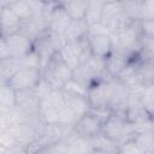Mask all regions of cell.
<instances>
[{
	"label": "cell",
	"mask_w": 154,
	"mask_h": 154,
	"mask_svg": "<svg viewBox=\"0 0 154 154\" xmlns=\"http://www.w3.org/2000/svg\"><path fill=\"white\" fill-rule=\"evenodd\" d=\"M41 77H42V71L40 69L22 67L7 81V83H10L16 90L30 89L37 84Z\"/></svg>",
	"instance_id": "9c48e42d"
},
{
	"label": "cell",
	"mask_w": 154,
	"mask_h": 154,
	"mask_svg": "<svg viewBox=\"0 0 154 154\" xmlns=\"http://www.w3.org/2000/svg\"><path fill=\"white\" fill-rule=\"evenodd\" d=\"M73 70L57 53L46 69L42 70V76L55 90H63L64 84L72 78Z\"/></svg>",
	"instance_id": "277c9868"
},
{
	"label": "cell",
	"mask_w": 154,
	"mask_h": 154,
	"mask_svg": "<svg viewBox=\"0 0 154 154\" xmlns=\"http://www.w3.org/2000/svg\"><path fill=\"white\" fill-rule=\"evenodd\" d=\"M83 64L89 70V72L93 75V77L95 78V81H99V79H103V78H108L109 77L107 75V71H106L105 58L91 54L89 57V59L85 60Z\"/></svg>",
	"instance_id": "d6986e66"
},
{
	"label": "cell",
	"mask_w": 154,
	"mask_h": 154,
	"mask_svg": "<svg viewBox=\"0 0 154 154\" xmlns=\"http://www.w3.org/2000/svg\"><path fill=\"white\" fill-rule=\"evenodd\" d=\"M89 34L90 35H95V34H107V35H111V31L101 22H99V23H95V24L90 25Z\"/></svg>",
	"instance_id": "b9f144b4"
},
{
	"label": "cell",
	"mask_w": 154,
	"mask_h": 154,
	"mask_svg": "<svg viewBox=\"0 0 154 154\" xmlns=\"http://www.w3.org/2000/svg\"><path fill=\"white\" fill-rule=\"evenodd\" d=\"M88 87L83 85L82 83L77 82L76 79L71 78L70 81H67L64 84L63 91L66 94H71V95H79V96H85L88 97Z\"/></svg>",
	"instance_id": "d6a6232c"
},
{
	"label": "cell",
	"mask_w": 154,
	"mask_h": 154,
	"mask_svg": "<svg viewBox=\"0 0 154 154\" xmlns=\"http://www.w3.org/2000/svg\"><path fill=\"white\" fill-rule=\"evenodd\" d=\"M34 89H35V91H36V94H37V96L40 97V100L41 99H43L45 96H47L51 91H53V90H55V89H53V87L46 81V78L42 76L41 78H40V81L37 82V84L34 87Z\"/></svg>",
	"instance_id": "8d00e7d4"
},
{
	"label": "cell",
	"mask_w": 154,
	"mask_h": 154,
	"mask_svg": "<svg viewBox=\"0 0 154 154\" xmlns=\"http://www.w3.org/2000/svg\"><path fill=\"white\" fill-rule=\"evenodd\" d=\"M72 78L76 79L77 82L82 83L83 85L88 87V88H89L94 82H96L95 78L93 77V75L89 72V70L85 67L84 64H81L78 67H76V69L73 70V72H72Z\"/></svg>",
	"instance_id": "4dcf8cb0"
},
{
	"label": "cell",
	"mask_w": 154,
	"mask_h": 154,
	"mask_svg": "<svg viewBox=\"0 0 154 154\" xmlns=\"http://www.w3.org/2000/svg\"><path fill=\"white\" fill-rule=\"evenodd\" d=\"M64 94H65V99H66V105L78 116V118L89 112L90 103L88 101V97L79 96V95H71V94H66V93H64Z\"/></svg>",
	"instance_id": "44dd1931"
},
{
	"label": "cell",
	"mask_w": 154,
	"mask_h": 154,
	"mask_svg": "<svg viewBox=\"0 0 154 154\" xmlns=\"http://www.w3.org/2000/svg\"><path fill=\"white\" fill-rule=\"evenodd\" d=\"M65 38L51 30L43 31L37 38L34 40V49L37 52L41 60V70L46 69L52 58L60 51Z\"/></svg>",
	"instance_id": "7a4b0ae2"
},
{
	"label": "cell",
	"mask_w": 154,
	"mask_h": 154,
	"mask_svg": "<svg viewBox=\"0 0 154 154\" xmlns=\"http://www.w3.org/2000/svg\"><path fill=\"white\" fill-rule=\"evenodd\" d=\"M100 22L111 31V34L125 29L134 23V20L125 14L120 2L105 4Z\"/></svg>",
	"instance_id": "8992f818"
},
{
	"label": "cell",
	"mask_w": 154,
	"mask_h": 154,
	"mask_svg": "<svg viewBox=\"0 0 154 154\" xmlns=\"http://www.w3.org/2000/svg\"><path fill=\"white\" fill-rule=\"evenodd\" d=\"M19 60H20L22 67H34V69H40L41 70V60H40V57H38V54L35 49L30 51L28 54H25Z\"/></svg>",
	"instance_id": "d590c367"
},
{
	"label": "cell",
	"mask_w": 154,
	"mask_h": 154,
	"mask_svg": "<svg viewBox=\"0 0 154 154\" xmlns=\"http://www.w3.org/2000/svg\"><path fill=\"white\" fill-rule=\"evenodd\" d=\"M17 90L7 82L0 83V109H7L16 106Z\"/></svg>",
	"instance_id": "7402d4cb"
},
{
	"label": "cell",
	"mask_w": 154,
	"mask_h": 154,
	"mask_svg": "<svg viewBox=\"0 0 154 154\" xmlns=\"http://www.w3.org/2000/svg\"><path fill=\"white\" fill-rule=\"evenodd\" d=\"M1 37H4L7 43L10 58L20 59L25 54H28L30 51L34 49V41L20 32H16V34H11L8 36H1Z\"/></svg>",
	"instance_id": "30bf717a"
},
{
	"label": "cell",
	"mask_w": 154,
	"mask_h": 154,
	"mask_svg": "<svg viewBox=\"0 0 154 154\" xmlns=\"http://www.w3.org/2000/svg\"><path fill=\"white\" fill-rule=\"evenodd\" d=\"M137 76L143 85H152L154 84V61L153 60H143L138 57L137 65Z\"/></svg>",
	"instance_id": "ffe728a7"
},
{
	"label": "cell",
	"mask_w": 154,
	"mask_h": 154,
	"mask_svg": "<svg viewBox=\"0 0 154 154\" xmlns=\"http://www.w3.org/2000/svg\"><path fill=\"white\" fill-rule=\"evenodd\" d=\"M93 153H119V143L105 136L102 132L91 137Z\"/></svg>",
	"instance_id": "ac0fdd59"
},
{
	"label": "cell",
	"mask_w": 154,
	"mask_h": 154,
	"mask_svg": "<svg viewBox=\"0 0 154 154\" xmlns=\"http://www.w3.org/2000/svg\"><path fill=\"white\" fill-rule=\"evenodd\" d=\"M58 54L72 70H75L93 54L89 48L88 36L79 41H65Z\"/></svg>",
	"instance_id": "3957f363"
},
{
	"label": "cell",
	"mask_w": 154,
	"mask_h": 154,
	"mask_svg": "<svg viewBox=\"0 0 154 154\" xmlns=\"http://www.w3.org/2000/svg\"><path fill=\"white\" fill-rule=\"evenodd\" d=\"M153 18H154V0H146L143 1V7H142V19H153Z\"/></svg>",
	"instance_id": "60d3db41"
},
{
	"label": "cell",
	"mask_w": 154,
	"mask_h": 154,
	"mask_svg": "<svg viewBox=\"0 0 154 154\" xmlns=\"http://www.w3.org/2000/svg\"><path fill=\"white\" fill-rule=\"evenodd\" d=\"M89 112L93 113V114H94L97 119H100L102 123H105V122L112 116V113H113L112 108L108 107V106H106V107H90Z\"/></svg>",
	"instance_id": "74e56055"
},
{
	"label": "cell",
	"mask_w": 154,
	"mask_h": 154,
	"mask_svg": "<svg viewBox=\"0 0 154 154\" xmlns=\"http://www.w3.org/2000/svg\"><path fill=\"white\" fill-rule=\"evenodd\" d=\"M77 119H78V116L67 105H65L64 107L60 108L58 123L64 124V125H67V126H73L75 123L77 122Z\"/></svg>",
	"instance_id": "836d02e7"
},
{
	"label": "cell",
	"mask_w": 154,
	"mask_h": 154,
	"mask_svg": "<svg viewBox=\"0 0 154 154\" xmlns=\"http://www.w3.org/2000/svg\"><path fill=\"white\" fill-rule=\"evenodd\" d=\"M66 105L65 94L63 90H53L40 101V114L46 124L58 123L59 111Z\"/></svg>",
	"instance_id": "52a82bcc"
},
{
	"label": "cell",
	"mask_w": 154,
	"mask_h": 154,
	"mask_svg": "<svg viewBox=\"0 0 154 154\" xmlns=\"http://www.w3.org/2000/svg\"><path fill=\"white\" fill-rule=\"evenodd\" d=\"M19 69H22L19 59H17V58L0 59V79H1V82H7Z\"/></svg>",
	"instance_id": "603a6c76"
},
{
	"label": "cell",
	"mask_w": 154,
	"mask_h": 154,
	"mask_svg": "<svg viewBox=\"0 0 154 154\" xmlns=\"http://www.w3.org/2000/svg\"><path fill=\"white\" fill-rule=\"evenodd\" d=\"M0 23L1 36H8L11 34L19 32L22 19L13 12V10L10 6H4L0 11Z\"/></svg>",
	"instance_id": "5bb4252c"
},
{
	"label": "cell",
	"mask_w": 154,
	"mask_h": 154,
	"mask_svg": "<svg viewBox=\"0 0 154 154\" xmlns=\"http://www.w3.org/2000/svg\"><path fill=\"white\" fill-rule=\"evenodd\" d=\"M6 58H10L8 47H7L5 38L0 37V59H6Z\"/></svg>",
	"instance_id": "7bdbcfd3"
},
{
	"label": "cell",
	"mask_w": 154,
	"mask_h": 154,
	"mask_svg": "<svg viewBox=\"0 0 154 154\" xmlns=\"http://www.w3.org/2000/svg\"><path fill=\"white\" fill-rule=\"evenodd\" d=\"M102 122L97 119L93 113L88 112L79 117L73 125V131L77 135L91 138L102 131Z\"/></svg>",
	"instance_id": "8fae6325"
},
{
	"label": "cell",
	"mask_w": 154,
	"mask_h": 154,
	"mask_svg": "<svg viewBox=\"0 0 154 154\" xmlns=\"http://www.w3.org/2000/svg\"><path fill=\"white\" fill-rule=\"evenodd\" d=\"M150 118H153L152 114L146 109V107L142 103L129 106L126 109V119L131 124H138V123H142Z\"/></svg>",
	"instance_id": "484cf974"
},
{
	"label": "cell",
	"mask_w": 154,
	"mask_h": 154,
	"mask_svg": "<svg viewBox=\"0 0 154 154\" xmlns=\"http://www.w3.org/2000/svg\"><path fill=\"white\" fill-rule=\"evenodd\" d=\"M89 28H90V25L85 18L72 19L70 25L67 26L65 34H64V38H65V41L83 40L89 35Z\"/></svg>",
	"instance_id": "e0dca14e"
},
{
	"label": "cell",
	"mask_w": 154,
	"mask_h": 154,
	"mask_svg": "<svg viewBox=\"0 0 154 154\" xmlns=\"http://www.w3.org/2000/svg\"><path fill=\"white\" fill-rule=\"evenodd\" d=\"M142 103L146 109L154 117V84L146 85L142 95Z\"/></svg>",
	"instance_id": "e575fe53"
},
{
	"label": "cell",
	"mask_w": 154,
	"mask_h": 154,
	"mask_svg": "<svg viewBox=\"0 0 154 154\" xmlns=\"http://www.w3.org/2000/svg\"><path fill=\"white\" fill-rule=\"evenodd\" d=\"M63 7L72 19H82L85 18L88 0H69Z\"/></svg>",
	"instance_id": "cb8c5ba5"
},
{
	"label": "cell",
	"mask_w": 154,
	"mask_h": 154,
	"mask_svg": "<svg viewBox=\"0 0 154 154\" xmlns=\"http://www.w3.org/2000/svg\"><path fill=\"white\" fill-rule=\"evenodd\" d=\"M17 0H0V6L4 7V6H10L12 2H14Z\"/></svg>",
	"instance_id": "ee69618b"
},
{
	"label": "cell",
	"mask_w": 154,
	"mask_h": 154,
	"mask_svg": "<svg viewBox=\"0 0 154 154\" xmlns=\"http://www.w3.org/2000/svg\"><path fill=\"white\" fill-rule=\"evenodd\" d=\"M19 32L23 34V35H25L26 37H29V38H31L34 41L35 38H37L43 32V30L41 29V26L38 25V23L34 19V17H31L29 19L22 20Z\"/></svg>",
	"instance_id": "f1b7e54d"
},
{
	"label": "cell",
	"mask_w": 154,
	"mask_h": 154,
	"mask_svg": "<svg viewBox=\"0 0 154 154\" xmlns=\"http://www.w3.org/2000/svg\"><path fill=\"white\" fill-rule=\"evenodd\" d=\"M125 14L134 22L142 19V7L143 0H120L119 1Z\"/></svg>",
	"instance_id": "d4e9b609"
},
{
	"label": "cell",
	"mask_w": 154,
	"mask_h": 154,
	"mask_svg": "<svg viewBox=\"0 0 154 154\" xmlns=\"http://www.w3.org/2000/svg\"><path fill=\"white\" fill-rule=\"evenodd\" d=\"M69 0H54V4L58 6H64Z\"/></svg>",
	"instance_id": "f6af8a7d"
},
{
	"label": "cell",
	"mask_w": 154,
	"mask_h": 154,
	"mask_svg": "<svg viewBox=\"0 0 154 154\" xmlns=\"http://www.w3.org/2000/svg\"><path fill=\"white\" fill-rule=\"evenodd\" d=\"M132 138L140 148L141 154L154 153V132H137Z\"/></svg>",
	"instance_id": "4316f807"
},
{
	"label": "cell",
	"mask_w": 154,
	"mask_h": 154,
	"mask_svg": "<svg viewBox=\"0 0 154 154\" xmlns=\"http://www.w3.org/2000/svg\"><path fill=\"white\" fill-rule=\"evenodd\" d=\"M88 43L91 53L97 57L106 58L113 49L111 35L107 34H95L88 35Z\"/></svg>",
	"instance_id": "9a60e30c"
},
{
	"label": "cell",
	"mask_w": 154,
	"mask_h": 154,
	"mask_svg": "<svg viewBox=\"0 0 154 154\" xmlns=\"http://www.w3.org/2000/svg\"><path fill=\"white\" fill-rule=\"evenodd\" d=\"M136 57V55H135ZM128 53L120 52V51H114L112 49V52L105 58V63H106V71L107 75L112 78H116L122 70L135 58Z\"/></svg>",
	"instance_id": "7c38bea8"
},
{
	"label": "cell",
	"mask_w": 154,
	"mask_h": 154,
	"mask_svg": "<svg viewBox=\"0 0 154 154\" xmlns=\"http://www.w3.org/2000/svg\"><path fill=\"white\" fill-rule=\"evenodd\" d=\"M10 7L13 10V12L22 19V20H25V19H29L34 16V12H32V8L30 7V5L28 4L26 0H17L14 2H12L10 5Z\"/></svg>",
	"instance_id": "1f68e13d"
},
{
	"label": "cell",
	"mask_w": 154,
	"mask_h": 154,
	"mask_svg": "<svg viewBox=\"0 0 154 154\" xmlns=\"http://www.w3.org/2000/svg\"><path fill=\"white\" fill-rule=\"evenodd\" d=\"M119 153H129V154H141L140 148L137 147L134 138L126 140L119 143Z\"/></svg>",
	"instance_id": "f35d334b"
},
{
	"label": "cell",
	"mask_w": 154,
	"mask_h": 154,
	"mask_svg": "<svg viewBox=\"0 0 154 154\" xmlns=\"http://www.w3.org/2000/svg\"><path fill=\"white\" fill-rule=\"evenodd\" d=\"M138 57L143 60L154 61V36H146V35L141 36Z\"/></svg>",
	"instance_id": "f546056e"
},
{
	"label": "cell",
	"mask_w": 154,
	"mask_h": 154,
	"mask_svg": "<svg viewBox=\"0 0 154 154\" xmlns=\"http://www.w3.org/2000/svg\"><path fill=\"white\" fill-rule=\"evenodd\" d=\"M105 136L111 140L122 143L126 140H130L135 135L134 124H131L126 117L112 113V116L102 124V131Z\"/></svg>",
	"instance_id": "5b68a950"
},
{
	"label": "cell",
	"mask_w": 154,
	"mask_h": 154,
	"mask_svg": "<svg viewBox=\"0 0 154 154\" xmlns=\"http://www.w3.org/2000/svg\"><path fill=\"white\" fill-rule=\"evenodd\" d=\"M41 1H43V2L48 4V2H52V1H54V0H41Z\"/></svg>",
	"instance_id": "7dc6e473"
},
{
	"label": "cell",
	"mask_w": 154,
	"mask_h": 154,
	"mask_svg": "<svg viewBox=\"0 0 154 154\" xmlns=\"http://www.w3.org/2000/svg\"><path fill=\"white\" fill-rule=\"evenodd\" d=\"M143 1H146V0H143Z\"/></svg>",
	"instance_id": "c3c4849f"
},
{
	"label": "cell",
	"mask_w": 154,
	"mask_h": 154,
	"mask_svg": "<svg viewBox=\"0 0 154 154\" xmlns=\"http://www.w3.org/2000/svg\"><path fill=\"white\" fill-rule=\"evenodd\" d=\"M113 93L112 77L94 82L88 89V101L90 107H109Z\"/></svg>",
	"instance_id": "ba28073f"
},
{
	"label": "cell",
	"mask_w": 154,
	"mask_h": 154,
	"mask_svg": "<svg viewBox=\"0 0 154 154\" xmlns=\"http://www.w3.org/2000/svg\"><path fill=\"white\" fill-rule=\"evenodd\" d=\"M120 0H103L105 4H113V2H119Z\"/></svg>",
	"instance_id": "bcb514c9"
},
{
	"label": "cell",
	"mask_w": 154,
	"mask_h": 154,
	"mask_svg": "<svg viewBox=\"0 0 154 154\" xmlns=\"http://www.w3.org/2000/svg\"><path fill=\"white\" fill-rule=\"evenodd\" d=\"M71 20H72V18L69 16V13L65 11V8L63 6L57 5L52 12L48 30L64 37V34H65L67 26L70 25Z\"/></svg>",
	"instance_id": "2e32d148"
},
{
	"label": "cell",
	"mask_w": 154,
	"mask_h": 154,
	"mask_svg": "<svg viewBox=\"0 0 154 154\" xmlns=\"http://www.w3.org/2000/svg\"><path fill=\"white\" fill-rule=\"evenodd\" d=\"M141 34L146 36H154V18L140 20Z\"/></svg>",
	"instance_id": "ab89813d"
},
{
	"label": "cell",
	"mask_w": 154,
	"mask_h": 154,
	"mask_svg": "<svg viewBox=\"0 0 154 154\" xmlns=\"http://www.w3.org/2000/svg\"><path fill=\"white\" fill-rule=\"evenodd\" d=\"M141 36L142 34L140 29V20L134 22L128 28L111 34L112 47L114 51H120L135 57L140 52Z\"/></svg>",
	"instance_id": "6da1fadb"
},
{
	"label": "cell",
	"mask_w": 154,
	"mask_h": 154,
	"mask_svg": "<svg viewBox=\"0 0 154 154\" xmlns=\"http://www.w3.org/2000/svg\"><path fill=\"white\" fill-rule=\"evenodd\" d=\"M40 101L41 100L34 88L17 90L16 105L31 116L40 113Z\"/></svg>",
	"instance_id": "4fadbf2b"
},
{
	"label": "cell",
	"mask_w": 154,
	"mask_h": 154,
	"mask_svg": "<svg viewBox=\"0 0 154 154\" xmlns=\"http://www.w3.org/2000/svg\"><path fill=\"white\" fill-rule=\"evenodd\" d=\"M103 6H105L103 0H88V8H87V13H85V19L89 23V25L99 23L101 20Z\"/></svg>",
	"instance_id": "83f0119b"
}]
</instances>
